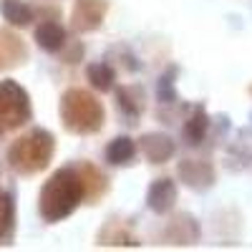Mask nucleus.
I'll return each mask as SVG.
<instances>
[{
  "label": "nucleus",
  "instance_id": "obj_11",
  "mask_svg": "<svg viewBox=\"0 0 252 252\" xmlns=\"http://www.w3.org/2000/svg\"><path fill=\"white\" fill-rule=\"evenodd\" d=\"M116 101H119V109L129 116V119H139L144 111V94L136 86H124L116 91Z\"/></svg>",
  "mask_w": 252,
  "mask_h": 252
},
{
  "label": "nucleus",
  "instance_id": "obj_10",
  "mask_svg": "<svg viewBox=\"0 0 252 252\" xmlns=\"http://www.w3.org/2000/svg\"><path fill=\"white\" fill-rule=\"evenodd\" d=\"M35 40H38V46L43 48V51L56 53V51L63 48V43H66V31H63L58 23H53V20H46V23L38 26Z\"/></svg>",
  "mask_w": 252,
  "mask_h": 252
},
{
  "label": "nucleus",
  "instance_id": "obj_7",
  "mask_svg": "<svg viewBox=\"0 0 252 252\" xmlns=\"http://www.w3.org/2000/svg\"><path fill=\"white\" fill-rule=\"evenodd\" d=\"M174 202H177V184L172 179H157L146 192V204L157 215H166L174 207Z\"/></svg>",
  "mask_w": 252,
  "mask_h": 252
},
{
  "label": "nucleus",
  "instance_id": "obj_1",
  "mask_svg": "<svg viewBox=\"0 0 252 252\" xmlns=\"http://www.w3.org/2000/svg\"><path fill=\"white\" fill-rule=\"evenodd\" d=\"M83 202V187L76 169H58L40 189L38 207L40 217L46 222H61L66 220L73 209Z\"/></svg>",
  "mask_w": 252,
  "mask_h": 252
},
{
  "label": "nucleus",
  "instance_id": "obj_13",
  "mask_svg": "<svg viewBox=\"0 0 252 252\" xmlns=\"http://www.w3.org/2000/svg\"><path fill=\"white\" fill-rule=\"evenodd\" d=\"M136 154V144L129 139V136H116L109 146H106V159L111 164H129Z\"/></svg>",
  "mask_w": 252,
  "mask_h": 252
},
{
  "label": "nucleus",
  "instance_id": "obj_15",
  "mask_svg": "<svg viewBox=\"0 0 252 252\" xmlns=\"http://www.w3.org/2000/svg\"><path fill=\"white\" fill-rule=\"evenodd\" d=\"M15 224V204L8 192H0V240H8Z\"/></svg>",
  "mask_w": 252,
  "mask_h": 252
},
{
  "label": "nucleus",
  "instance_id": "obj_3",
  "mask_svg": "<svg viewBox=\"0 0 252 252\" xmlns=\"http://www.w3.org/2000/svg\"><path fill=\"white\" fill-rule=\"evenodd\" d=\"M53 136L43 129H35L26 136H20L8 152V161L18 174H35L46 169L53 157Z\"/></svg>",
  "mask_w": 252,
  "mask_h": 252
},
{
  "label": "nucleus",
  "instance_id": "obj_17",
  "mask_svg": "<svg viewBox=\"0 0 252 252\" xmlns=\"http://www.w3.org/2000/svg\"><path fill=\"white\" fill-rule=\"evenodd\" d=\"M101 245H129V247H136V237L129 235V229H126L124 224H111L109 229H103V235H101Z\"/></svg>",
  "mask_w": 252,
  "mask_h": 252
},
{
  "label": "nucleus",
  "instance_id": "obj_14",
  "mask_svg": "<svg viewBox=\"0 0 252 252\" xmlns=\"http://www.w3.org/2000/svg\"><path fill=\"white\" fill-rule=\"evenodd\" d=\"M86 73H89V81H91L94 89H98V91L114 89L116 73H114V68L109 66V63H91V66L86 68Z\"/></svg>",
  "mask_w": 252,
  "mask_h": 252
},
{
  "label": "nucleus",
  "instance_id": "obj_5",
  "mask_svg": "<svg viewBox=\"0 0 252 252\" xmlns=\"http://www.w3.org/2000/svg\"><path fill=\"white\" fill-rule=\"evenodd\" d=\"M106 15V0H78L73 8L76 31H96Z\"/></svg>",
  "mask_w": 252,
  "mask_h": 252
},
{
  "label": "nucleus",
  "instance_id": "obj_12",
  "mask_svg": "<svg viewBox=\"0 0 252 252\" xmlns=\"http://www.w3.org/2000/svg\"><path fill=\"white\" fill-rule=\"evenodd\" d=\"M0 13H3V18L8 20L10 26H28L33 20V10L31 5H26L23 0H3L0 3Z\"/></svg>",
  "mask_w": 252,
  "mask_h": 252
},
{
  "label": "nucleus",
  "instance_id": "obj_9",
  "mask_svg": "<svg viewBox=\"0 0 252 252\" xmlns=\"http://www.w3.org/2000/svg\"><path fill=\"white\" fill-rule=\"evenodd\" d=\"M179 174L184 177V182L189 187H194V189H204L215 179L212 169H209L204 161H197V159H187L184 164H179Z\"/></svg>",
  "mask_w": 252,
  "mask_h": 252
},
{
  "label": "nucleus",
  "instance_id": "obj_16",
  "mask_svg": "<svg viewBox=\"0 0 252 252\" xmlns=\"http://www.w3.org/2000/svg\"><path fill=\"white\" fill-rule=\"evenodd\" d=\"M204 134H207V114H204V109H194V114L184 124V139L189 144H199L204 139Z\"/></svg>",
  "mask_w": 252,
  "mask_h": 252
},
{
  "label": "nucleus",
  "instance_id": "obj_4",
  "mask_svg": "<svg viewBox=\"0 0 252 252\" xmlns=\"http://www.w3.org/2000/svg\"><path fill=\"white\" fill-rule=\"evenodd\" d=\"M31 119V98L15 81L0 83V129H18Z\"/></svg>",
  "mask_w": 252,
  "mask_h": 252
},
{
  "label": "nucleus",
  "instance_id": "obj_18",
  "mask_svg": "<svg viewBox=\"0 0 252 252\" xmlns=\"http://www.w3.org/2000/svg\"><path fill=\"white\" fill-rule=\"evenodd\" d=\"M23 43L15 38V35H10V33H0V56H5V61L8 63H15L18 58H23Z\"/></svg>",
  "mask_w": 252,
  "mask_h": 252
},
{
  "label": "nucleus",
  "instance_id": "obj_8",
  "mask_svg": "<svg viewBox=\"0 0 252 252\" xmlns=\"http://www.w3.org/2000/svg\"><path fill=\"white\" fill-rule=\"evenodd\" d=\"M76 172L81 177V187H83V199L86 202H96L103 192H106V179H103V174L96 169L94 164H81L76 166Z\"/></svg>",
  "mask_w": 252,
  "mask_h": 252
},
{
  "label": "nucleus",
  "instance_id": "obj_19",
  "mask_svg": "<svg viewBox=\"0 0 252 252\" xmlns=\"http://www.w3.org/2000/svg\"><path fill=\"white\" fill-rule=\"evenodd\" d=\"M192 224H197L192 217H187V215H179L174 222H172V227L174 229H179V235H174L172 240L177 242V245H189V242H194L197 237L194 235H187V227H192Z\"/></svg>",
  "mask_w": 252,
  "mask_h": 252
},
{
  "label": "nucleus",
  "instance_id": "obj_2",
  "mask_svg": "<svg viewBox=\"0 0 252 252\" xmlns=\"http://www.w3.org/2000/svg\"><path fill=\"white\" fill-rule=\"evenodd\" d=\"M61 121L73 134H96L103 126V106L94 94L71 89L61 98Z\"/></svg>",
  "mask_w": 252,
  "mask_h": 252
},
{
  "label": "nucleus",
  "instance_id": "obj_6",
  "mask_svg": "<svg viewBox=\"0 0 252 252\" xmlns=\"http://www.w3.org/2000/svg\"><path fill=\"white\" fill-rule=\"evenodd\" d=\"M141 152H144L146 161H152V164H164L166 159L174 157L177 144H174L172 136L159 134V131H152V134H144V136H141Z\"/></svg>",
  "mask_w": 252,
  "mask_h": 252
}]
</instances>
